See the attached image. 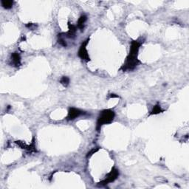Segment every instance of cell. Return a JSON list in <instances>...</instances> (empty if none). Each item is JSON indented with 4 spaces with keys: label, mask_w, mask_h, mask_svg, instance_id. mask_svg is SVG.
<instances>
[{
    "label": "cell",
    "mask_w": 189,
    "mask_h": 189,
    "mask_svg": "<svg viewBox=\"0 0 189 189\" xmlns=\"http://www.w3.org/2000/svg\"><path fill=\"white\" fill-rule=\"evenodd\" d=\"M140 45L141 43L138 41L134 40L131 42L129 54L126 58L124 64L121 68L122 71L126 72L129 71V70H133L138 65L140 61L138 59V55Z\"/></svg>",
    "instance_id": "obj_1"
},
{
    "label": "cell",
    "mask_w": 189,
    "mask_h": 189,
    "mask_svg": "<svg viewBox=\"0 0 189 189\" xmlns=\"http://www.w3.org/2000/svg\"><path fill=\"white\" fill-rule=\"evenodd\" d=\"M115 116V113L114 111L111 109H104L100 112V115L98 118L97 121L96 130L99 132L101 126L105 124H109L112 123Z\"/></svg>",
    "instance_id": "obj_2"
},
{
    "label": "cell",
    "mask_w": 189,
    "mask_h": 189,
    "mask_svg": "<svg viewBox=\"0 0 189 189\" xmlns=\"http://www.w3.org/2000/svg\"><path fill=\"white\" fill-rule=\"evenodd\" d=\"M118 176H119V171L117 169H115V168H113L111 170V171L106 176L105 179L100 183V185H105L109 184V183H112V182H114L118 178Z\"/></svg>",
    "instance_id": "obj_3"
},
{
    "label": "cell",
    "mask_w": 189,
    "mask_h": 189,
    "mask_svg": "<svg viewBox=\"0 0 189 189\" xmlns=\"http://www.w3.org/2000/svg\"><path fill=\"white\" fill-rule=\"evenodd\" d=\"M89 41H90V39H87V40L84 41V42L81 44L79 50H78V55L79 58H81L82 60L86 61H90V56H89L88 52H87V46L89 43Z\"/></svg>",
    "instance_id": "obj_4"
},
{
    "label": "cell",
    "mask_w": 189,
    "mask_h": 189,
    "mask_svg": "<svg viewBox=\"0 0 189 189\" xmlns=\"http://www.w3.org/2000/svg\"><path fill=\"white\" fill-rule=\"evenodd\" d=\"M85 112L82 110L79 109L74 108V107H72V108H70L68 111V115H67V121H73L75 118H78L81 115H84Z\"/></svg>",
    "instance_id": "obj_5"
},
{
    "label": "cell",
    "mask_w": 189,
    "mask_h": 189,
    "mask_svg": "<svg viewBox=\"0 0 189 189\" xmlns=\"http://www.w3.org/2000/svg\"><path fill=\"white\" fill-rule=\"evenodd\" d=\"M11 64L16 67L21 65V57L18 53H13L11 54Z\"/></svg>",
    "instance_id": "obj_6"
},
{
    "label": "cell",
    "mask_w": 189,
    "mask_h": 189,
    "mask_svg": "<svg viewBox=\"0 0 189 189\" xmlns=\"http://www.w3.org/2000/svg\"><path fill=\"white\" fill-rule=\"evenodd\" d=\"M68 27H69V31L67 32V33H64V34L66 35L65 36L66 37L70 38V39H73V38H74L75 36V32L77 28H76V27L75 26V25H71V24L70 23L68 24Z\"/></svg>",
    "instance_id": "obj_7"
},
{
    "label": "cell",
    "mask_w": 189,
    "mask_h": 189,
    "mask_svg": "<svg viewBox=\"0 0 189 189\" xmlns=\"http://www.w3.org/2000/svg\"><path fill=\"white\" fill-rule=\"evenodd\" d=\"M87 16L85 15H82L81 16V17L79 18V19H78V28H79L80 30H83V29L84 28V26H85V22L86 21H87Z\"/></svg>",
    "instance_id": "obj_8"
},
{
    "label": "cell",
    "mask_w": 189,
    "mask_h": 189,
    "mask_svg": "<svg viewBox=\"0 0 189 189\" xmlns=\"http://www.w3.org/2000/svg\"><path fill=\"white\" fill-rule=\"evenodd\" d=\"M1 3H2V7L5 9H11L13 5V2L11 0H2Z\"/></svg>",
    "instance_id": "obj_9"
},
{
    "label": "cell",
    "mask_w": 189,
    "mask_h": 189,
    "mask_svg": "<svg viewBox=\"0 0 189 189\" xmlns=\"http://www.w3.org/2000/svg\"><path fill=\"white\" fill-rule=\"evenodd\" d=\"M163 112V110L161 109V106L159 105H156L153 107L152 110L151 111L150 115H157Z\"/></svg>",
    "instance_id": "obj_10"
},
{
    "label": "cell",
    "mask_w": 189,
    "mask_h": 189,
    "mask_svg": "<svg viewBox=\"0 0 189 189\" xmlns=\"http://www.w3.org/2000/svg\"><path fill=\"white\" fill-rule=\"evenodd\" d=\"M60 83L64 87H67L69 85V84H70V78L68 77H67V76H64V77H62L61 78Z\"/></svg>",
    "instance_id": "obj_11"
},
{
    "label": "cell",
    "mask_w": 189,
    "mask_h": 189,
    "mask_svg": "<svg viewBox=\"0 0 189 189\" xmlns=\"http://www.w3.org/2000/svg\"><path fill=\"white\" fill-rule=\"evenodd\" d=\"M98 150H99V149H98V148H96V149H93L92 150H91L90 152H88V154H87V157H91L93 154H94L95 152H97Z\"/></svg>",
    "instance_id": "obj_12"
},
{
    "label": "cell",
    "mask_w": 189,
    "mask_h": 189,
    "mask_svg": "<svg viewBox=\"0 0 189 189\" xmlns=\"http://www.w3.org/2000/svg\"><path fill=\"white\" fill-rule=\"evenodd\" d=\"M60 39H59V43L61 45H62L63 47H67V43L65 42V41L64 40V39H62V38L59 37Z\"/></svg>",
    "instance_id": "obj_13"
},
{
    "label": "cell",
    "mask_w": 189,
    "mask_h": 189,
    "mask_svg": "<svg viewBox=\"0 0 189 189\" xmlns=\"http://www.w3.org/2000/svg\"><path fill=\"white\" fill-rule=\"evenodd\" d=\"M110 98H119L118 95H115V94H110Z\"/></svg>",
    "instance_id": "obj_14"
}]
</instances>
